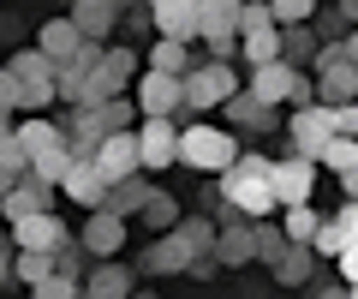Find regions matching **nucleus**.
Instances as JSON below:
<instances>
[{
    "label": "nucleus",
    "mask_w": 358,
    "mask_h": 299,
    "mask_svg": "<svg viewBox=\"0 0 358 299\" xmlns=\"http://www.w3.org/2000/svg\"><path fill=\"white\" fill-rule=\"evenodd\" d=\"M221 204L239 209L245 221H268V216H275L281 204H275V186H268V156L239 150V162L221 174Z\"/></svg>",
    "instance_id": "f257e3e1"
},
{
    "label": "nucleus",
    "mask_w": 358,
    "mask_h": 299,
    "mask_svg": "<svg viewBox=\"0 0 358 299\" xmlns=\"http://www.w3.org/2000/svg\"><path fill=\"white\" fill-rule=\"evenodd\" d=\"M179 162L197 174H227L239 162V138L233 126H209V120H192V126L179 132Z\"/></svg>",
    "instance_id": "f03ea898"
},
{
    "label": "nucleus",
    "mask_w": 358,
    "mask_h": 299,
    "mask_svg": "<svg viewBox=\"0 0 358 299\" xmlns=\"http://www.w3.org/2000/svg\"><path fill=\"white\" fill-rule=\"evenodd\" d=\"M185 114H203V108H227L233 96H239V78H233V66L227 60H203L185 72Z\"/></svg>",
    "instance_id": "7ed1b4c3"
},
{
    "label": "nucleus",
    "mask_w": 358,
    "mask_h": 299,
    "mask_svg": "<svg viewBox=\"0 0 358 299\" xmlns=\"http://www.w3.org/2000/svg\"><path fill=\"white\" fill-rule=\"evenodd\" d=\"M239 6L245 0H197V36L209 42L215 60L239 54Z\"/></svg>",
    "instance_id": "20e7f679"
},
{
    "label": "nucleus",
    "mask_w": 358,
    "mask_h": 299,
    "mask_svg": "<svg viewBox=\"0 0 358 299\" xmlns=\"http://www.w3.org/2000/svg\"><path fill=\"white\" fill-rule=\"evenodd\" d=\"M317 162L305 156H287V162H268V186H275V204L293 209V204H317Z\"/></svg>",
    "instance_id": "39448f33"
},
{
    "label": "nucleus",
    "mask_w": 358,
    "mask_h": 299,
    "mask_svg": "<svg viewBox=\"0 0 358 299\" xmlns=\"http://www.w3.org/2000/svg\"><path fill=\"white\" fill-rule=\"evenodd\" d=\"M287 132H293V156H305V162H317L322 156V144L334 138V108H322V102H310V108H293V120H287Z\"/></svg>",
    "instance_id": "423d86ee"
},
{
    "label": "nucleus",
    "mask_w": 358,
    "mask_h": 299,
    "mask_svg": "<svg viewBox=\"0 0 358 299\" xmlns=\"http://www.w3.org/2000/svg\"><path fill=\"white\" fill-rule=\"evenodd\" d=\"M185 78H167V72H138V114L143 120H173L185 114Z\"/></svg>",
    "instance_id": "0eeeda50"
},
{
    "label": "nucleus",
    "mask_w": 358,
    "mask_h": 299,
    "mask_svg": "<svg viewBox=\"0 0 358 299\" xmlns=\"http://www.w3.org/2000/svg\"><path fill=\"white\" fill-rule=\"evenodd\" d=\"M54 197H60V186L42 180L36 168H24V174H18V186L0 197V209H6V221H24V216H42V209H54Z\"/></svg>",
    "instance_id": "6e6552de"
},
{
    "label": "nucleus",
    "mask_w": 358,
    "mask_h": 299,
    "mask_svg": "<svg viewBox=\"0 0 358 299\" xmlns=\"http://www.w3.org/2000/svg\"><path fill=\"white\" fill-rule=\"evenodd\" d=\"M221 234H215V251L209 258L215 263H227V270H245V263L257 258V239H251V221L239 216V209H221V221H215Z\"/></svg>",
    "instance_id": "1a4fd4ad"
},
{
    "label": "nucleus",
    "mask_w": 358,
    "mask_h": 299,
    "mask_svg": "<svg viewBox=\"0 0 358 299\" xmlns=\"http://www.w3.org/2000/svg\"><path fill=\"white\" fill-rule=\"evenodd\" d=\"M96 168L108 174V186L114 180H131V174H143V150H138V132H108L102 138V150H96Z\"/></svg>",
    "instance_id": "9d476101"
},
{
    "label": "nucleus",
    "mask_w": 358,
    "mask_h": 299,
    "mask_svg": "<svg viewBox=\"0 0 358 299\" xmlns=\"http://www.w3.org/2000/svg\"><path fill=\"white\" fill-rule=\"evenodd\" d=\"M138 150H143V174L173 168L179 162V126L173 120H138Z\"/></svg>",
    "instance_id": "9b49d317"
},
{
    "label": "nucleus",
    "mask_w": 358,
    "mask_h": 299,
    "mask_svg": "<svg viewBox=\"0 0 358 299\" xmlns=\"http://www.w3.org/2000/svg\"><path fill=\"white\" fill-rule=\"evenodd\" d=\"M66 221L54 216V209H42V216H24V221H13V251H60L66 246Z\"/></svg>",
    "instance_id": "f8f14e48"
},
{
    "label": "nucleus",
    "mask_w": 358,
    "mask_h": 299,
    "mask_svg": "<svg viewBox=\"0 0 358 299\" xmlns=\"http://www.w3.org/2000/svg\"><path fill=\"white\" fill-rule=\"evenodd\" d=\"M78 246H84L90 258L114 263V251L126 246V221H120V216H108V209H90V216H84V228H78Z\"/></svg>",
    "instance_id": "ddd939ff"
},
{
    "label": "nucleus",
    "mask_w": 358,
    "mask_h": 299,
    "mask_svg": "<svg viewBox=\"0 0 358 299\" xmlns=\"http://www.w3.org/2000/svg\"><path fill=\"white\" fill-rule=\"evenodd\" d=\"M60 197H72V204H84V209H102L108 204V174L90 156H78L72 168H66V180H60Z\"/></svg>",
    "instance_id": "4468645a"
},
{
    "label": "nucleus",
    "mask_w": 358,
    "mask_h": 299,
    "mask_svg": "<svg viewBox=\"0 0 358 299\" xmlns=\"http://www.w3.org/2000/svg\"><path fill=\"white\" fill-rule=\"evenodd\" d=\"M13 132H18V144L30 150V168H36V162H48V156H60V150H72V144H66V132L54 126V120H42V114H24Z\"/></svg>",
    "instance_id": "2eb2a0df"
},
{
    "label": "nucleus",
    "mask_w": 358,
    "mask_h": 299,
    "mask_svg": "<svg viewBox=\"0 0 358 299\" xmlns=\"http://www.w3.org/2000/svg\"><path fill=\"white\" fill-rule=\"evenodd\" d=\"M192 258H197V246H192V239H185V234L173 228V234H162V239L150 246L143 270H155V275H173V270H192Z\"/></svg>",
    "instance_id": "dca6fc26"
},
{
    "label": "nucleus",
    "mask_w": 358,
    "mask_h": 299,
    "mask_svg": "<svg viewBox=\"0 0 358 299\" xmlns=\"http://www.w3.org/2000/svg\"><path fill=\"white\" fill-rule=\"evenodd\" d=\"M66 18L78 25L84 42H108V30H114V18H120V0H84V6H72Z\"/></svg>",
    "instance_id": "f3484780"
},
{
    "label": "nucleus",
    "mask_w": 358,
    "mask_h": 299,
    "mask_svg": "<svg viewBox=\"0 0 358 299\" xmlns=\"http://www.w3.org/2000/svg\"><path fill=\"white\" fill-rule=\"evenodd\" d=\"M36 48L48 54L54 66H66L78 48H84V36H78V25H72V18H48V25L36 30Z\"/></svg>",
    "instance_id": "a211bd4d"
},
{
    "label": "nucleus",
    "mask_w": 358,
    "mask_h": 299,
    "mask_svg": "<svg viewBox=\"0 0 358 299\" xmlns=\"http://www.w3.org/2000/svg\"><path fill=\"white\" fill-rule=\"evenodd\" d=\"M143 204H150V186H143V174H131V180H114L108 186V216H120V221H131V216H143Z\"/></svg>",
    "instance_id": "6ab92c4d"
},
{
    "label": "nucleus",
    "mask_w": 358,
    "mask_h": 299,
    "mask_svg": "<svg viewBox=\"0 0 358 299\" xmlns=\"http://www.w3.org/2000/svg\"><path fill=\"white\" fill-rule=\"evenodd\" d=\"M227 126H239V132H263V126H275V108H263L251 90H239L227 102Z\"/></svg>",
    "instance_id": "aec40b11"
},
{
    "label": "nucleus",
    "mask_w": 358,
    "mask_h": 299,
    "mask_svg": "<svg viewBox=\"0 0 358 299\" xmlns=\"http://www.w3.org/2000/svg\"><path fill=\"white\" fill-rule=\"evenodd\" d=\"M84 299H131V270H120V263H102V270L84 281Z\"/></svg>",
    "instance_id": "412c9836"
},
{
    "label": "nucleus",
    "mask_w": 358,
    "mask_h": 299,
    "mask_svg": "<svg viewBox=\"0 0 358 299\" xmlns=\"http://www.w3.org/2000/svg\"><path fill=\"white\" fill-rule=\"evenodd\" d=\"M192 42H155V48H150V72H167V78H185V72H192Z\"/></svg>",
    "instance_id": "4be33fe9"
},
{
    "label": "nucleus",
    "mask_w": 358,
    "mask_h": 299,
    "mask_svg": "<svg viewBox=\"0 0 358 299\" xmlns=\"http://www.w3.org/2000/svg\"><path fill=\"white\" fill-rule=\"evenodd\" d=\"M281 234L293 239V246H310V239H317V228H322V209L317 204H293V209H281Z\"/></svg>",
    "instance_id": "5701e85b"
},
{
    "label": "nucleus",
    "mask_w": 358,
    "mask_h": 299,
    "mask_svg": "<svg viewBox=\"0 0 358 299\" xmlns=\"http://www.w3.org/2000/svg\"><path fill=\"white\" fill-rule=\"evenodd\" d=\"M317 168H329V174H352V168H358V138H346V132H334V138L322 144Z\"/></svg>",
    "instance_id": "b1692460"
},
{
    "label": "nucleus",
    "mask_w": 358,
    "mask_h": 299,
    "mask_svg": "<svg viewBox=\"0 0 358 299\" xmlns=\"http://www.w3.org/2000/svg\"><path fill=\"white\" fill-rule=\"evenodd\" d=\"M281 60L287 66H317V30L310 25H293V30H281Z\"/></svg>",
    "instance_id": "393cba45"
},
{
    "label": "nucleus",
    "mask_w": 358,
    "mask_h": 299,
    "mask_svg": "<svg viewBox=\"0 0 358 299\" xmlns=\"http://www.w3.org/2000/svg\"><path fill=\"white\" fill-rule=\"evenodd\" d=\"M239 54L251 66H275L281 60V30H251V36H239Z\"/></svg>",
    "instance_id": "a878e982"
},
{
    "label": "nucleus",
    "mask_w": 358,
    "mask_h": 299,
    "mask_svg": "<svg viewBox=\"0 0 358 299\" xmlns=\"http://www.w3.org/2000/svg\"><path fill=\"white\" fill-rule=\"evenodd\" d=\"M310 270H317L310 246H287V258L275 263V281H287V287H305V281H310Z\"/></svg>",
    "instance_id": "bb28decb"
},
{
    "label": "nucleus",
    "mask_w": 358,
    "mask_h": 299,
    "mask_svg": "<svg viewBox=\"0 0 358 299\" xmlns=\"http://www.w3.org/2000/svg\"><path fill=\"white\" fill-rule=\"evenodd\" d=\"M143 221H150L155 234H173L179 221H185V216H179V197H167V192H150V204H143Z\"/></svg>",
    "instance_id": "cd10ccee"
},
{
    "label": "nucleus",
    "mask_w": 358,
    "mask_h": 299,
    "mask_svg": "<svg viewBox=\"0 0 358 299\" xmlns=\"http://www.w3.org/2000/svg\"><path fill=\"white\" fill-rule=\"evenodd\" d=\"M13 275H18L24 287L48 281V275H54V251H13Z\"/></svg>",
    "instance_id": "c85d7f7f"
},
{
    "label": "nucleus",
    "mask_w": 358,
    "mask_h": 299,
    "mask_svg": "<svg viewBox=\"0 0 358 299\" xmlns=\"http://www.w3.org/2000/svg\"><path fill=\"white\" fill-rule=\"evenodd\" d=\"M96 120H102V132H138V102L114 96V102H102V108H96Z\"/></svg>",
    "instance_id": "c756f323"
},
{
    "label": "nucleus",
    "mask_w": 358,
    "mask_h": 299,
    "mask_svg": "<svg viewBox=\"0 0 358 299\" xmlns=\"http://www.w3.org/2000/svg\"><path fill=\"white\" fill-rule=\"evenodd\" d=\"M251 239H257V258H263V263H281L287 246H293V239H287L281 228H268V221H251Z\"/></svg>",
    "instance_id": "7c9ffc66"
},
{
    "label": "nucleus",
    "mask_w": 358,
    "mask_h": 299,
    "mask_svg": "<svg viewBox=\"0 0 358 299\" xmlns=\"http://www.w3.org/2000/svg\"><path fill=\"white\" fill-rule=\"evenodd\" d=\"M268 13H275V30H293L317 18V0H268Z\"/></svg>",
    "instance_id": "2f4dec72"
},
{
    "label": "nucleus",
    "mask_w": 358,
    "mask_h": 299,
    "mask_svg": "<svg viewBox=\"0 0 358 299\" xmlns=\"http://www.w3.org/2000/svg\"><path fill=\"white\" fill-rule=\"evenodd\" d=\"M341 251H346V234H341V221H334V216H322V228H317V239H310V258H341Z\"/></svg>",
    "instance_id": "473e14b6"
},
{
    "label": "nucleus",
    "mask_w": 358,
    "mask_h": 299,
    "mask_svg": "<svg viewBox=\"0 0 358 299\" xmlns=\"http://www.w3.org/2000/svg\"><path fill=\"white\" fill-rule=\"evenodd\" d=\"M251 30H275L268 0H245V6H239V36H251Z\"/></svg>",
    "instance_id": "72a5a7b5"
},
{
    "label": "nucleus",
    "mask_w": 358,
    "mask_h": 299,
    "mask_svg": "<svg viewBox=\"0 0 358 299\" xmlns=\"http://www.w3.org/2000/svg\"><path fill=\"white\" fill-rule=\"evenodd\" d=\"M179 234L192 239L197 251H215V234H221V228H215V221H203V216H185V221H179Z\"/></svg>",
    "instance_id": "f704fd0d"
},
{
    "label": "nucleus",
    "mask_w": 358,
    "mask_h": 299,
    "mask_svg": "<svg viewBox=\"0 0 358 299\" xmlns=\"http://www.w3.org/2000/svg\"><path fill=\"white\" fill-rule=\"evenodd\" d=\"M0 168L13 174V180H18V174L30 168V150H24V144H18V132H6V138H0Z\"/></svg>",
    "instance_id": "c9c22d12"
},
{
    "label": "nucleus",
    "mask_w": 358,
    "mask_h": 299,
    "mask_svg": "<svg viewBox=\"0 0 358 299\" xmlns=\"http://www.w3.org/2000/svg\"><path fill=\"white\" fill-rule=\"evenodd\" d=\"M30 299H84V287H78V281H66V275H48V281H36V287H30Z\"/></svg>",
    "instance_id": "e433bc0d"
},
{
    "label": "nucleus",
    "mask_w": 358,
    "mask_h": 299,
    "mask_svg": "<svg viewBox=\"0 0 358 299\" xmlns=\"http://www.w3.org/2000/svg\"><path fill=\"white\" fill-rule=\"evenodd\" d=\"M0 108H6V114H18V78L6 72V60H0Z\"/></svg>",
    "instance_id": "4c0bfd02"
},
{
    "label": "nucleus",
    "mask_w": 358,
    "mask_h": 299,
    "mask_svg": "<svg viewBox=\"0 0 358 299\" xmlns=\"http://www.w3.org/2000/svg\"><path fill=\"white\" fill-rule=\"evenodd\" d=\"M334 270L346 275V287H358V239H352V246L341 251V258H334Z\"/></svg>",
    "instance_id": "58836bf2"
},
{
    "label": "nucleus",
    "mask_w": 358,
    "mask_h": 299,
    "mask_svg": "<svg viewBox=\"0 0 358 299\" xmlns=\"http://www.w3.org/2000/svg\"><path fill=\"white\" fill-rule=\"evenodd\" d=\"M334 221H341V234H346V246H352V239H358V204H346V209H341V216H334Z\"/></svg>",
    "instance_id": "ea45409f"
},
{
    "label": "nucleus",
    "mask_w": 358,
    "mask_h": 299,
    "mask_svg": "<svg viewBox=\"0 0 358 299\" xmlns=\"http://www.w3.org/2000/svg\"><path fill=\"white\" fill-rule=\"evenodd\" d=\"M310 299H352V287H310Z\"/></svg>",
    "instance_id": "a19ab883"
},
{
    "label": "nucleus",
    "mask_w": 358,
    "mask_h": 299,
    "mask_svg": "<svg viewBox=\"0 0 358 299\" xmlns=\"http://www.w3.org/2000/svg\"><path fill=\"white\" fill-rule=\"evenodd\" d=\"M13 275V239H0V281Z\"/></svg>",
    "instance_id": "79ce46f5"
},
{
    "label": "nucleus",
    "mask_w": 358,
    "mask_h": 299,
    "mask_svg": "<svg viewBox=\"0 0 358 299\" xmlns=\"http://www.w3.org/2000/svg\"><path fill=\"white\" fill-rule=\"evenodd\" d=\"M341 48H346V60H352V66H358V25H352V30H346V36H341Z\"/></svg>",
    "instance_id": "37998d69"
},
{
    "label": "nucleus",
    "mask_w": 358,
    "mask_h": 299,
    "mask_svg": "<svg viewBox=\"0 0 358 299\" xmlns=\"http://www.w3.org/2000/svg\"><path fill=\"white\" fill-rule=\"evenodd\" d=\"M341 186H346V197L358 204V168H352V174H341Z\"/></svg>",
    "instance_id": "c03bdc74"
},
{
    "label": "nucleus",
    "mask_w": 358,
    "mask_h": 299,
    "mask_svg": "<svg viewBox=\"0 0 358 299\" xmlns=\"http://www.w3.org/2000/svg\"><path fill=\"white\" fill-rule=\"evenodd\" d=\"M13 186H18V180H13V174H6V168H0V197H6V192H13Z\"/></svg>",
    "instance_id": "a18cd8bd"
},
{
    "label": "nucleus",
    "mask_w": 358,
    "mask_h": 299,
    "mask_svg": "<svg viewBox=\"0 0 358 299\" xmlns=\"http://www.w3.org/2000/svg\"><path fill=\"white\" fill-rule=\"evenodd\" d=\"M6 132H13V114H6V108H0V138H6Z\"/></svg>",
    "instance_id": "49530a36"
},
{
    "label": "nucleus",
    "mask_w": 358,
    "mask_h": 299,
    "mask_svg": "<svg viewBox=\"0 0 358 299\" xmlns=\"http://www.w3.org/2000/svg\"><path fill=\"white\" fill-rule=\"evenodd\" d=\"M131 299H162V293H150V287H143V293H131Z\"/></svg>",
    "instance_id": "de8ad7c7"
},
{
    "label": "nucleus",
    "mask_w": 358,
    "mask_h": 299,
    "mask_svg": "<svg viewBox=\"0 0 358 299\" xmlns=\"http://www.w3.org/2000/svg\"><path fill=\"white\" fill-rule=\"evenodd\" d=\"M72 6H84V0H72Z\"/></svg>",
    "instance_id": "09e8293b"
}]
</instances>
